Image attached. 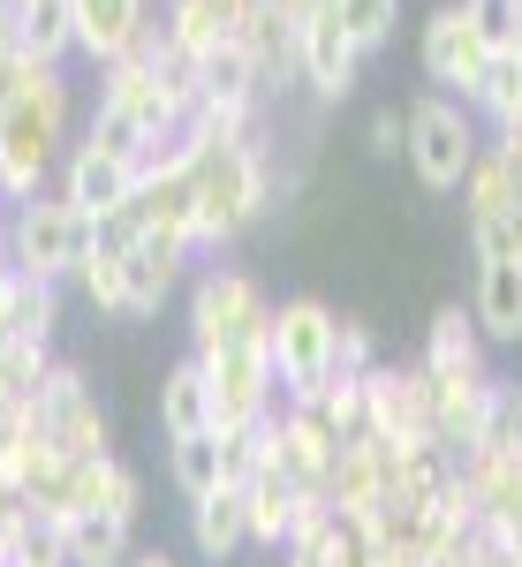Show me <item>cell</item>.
<instances>
[{
	"label": "cell",
	"instance_id": "d4e9b609",
	"mask_svg": "<svg viewBox=\"0 0 522 567\" xmlns=\"http://www.w3.org/2000/svg\"><path fill=\"white\" fill-rule=\"evenodd\" d=\"M417 363H424L432 379H478V371H492V363H484L478 318H470L462 303H447L432 326H424V355H417Z\"/></svg>",
	"mask_w": 522,
	"mask_h": 567
},
{
	"label": "cell",
	"instance_id": "c3c4849f",
	"mask_svg": "<svg viewBox=\"0 0 522 567\" xmlns=\"http://www.w3.org/2000/svg\"><path fill=\"white\" fill-rule=\"evenodd\" d=\"M492 152H500V159H508V167L522 175V122H508V130L492 136Z\"/></svg>",
	"mask_w": 522,
	"mask_h": 567
},
{
	"label": "cell",
	"instance_id": "f907efd6",
	"mask_svg": "<svg viewBox=\"0 0 522 567\" xmlns=\"http://www.w3.org/2000/svg\"><path fill=\"white\" fill-rule=\"evenodd\" d=\"M130 567H182V560H174V553H160V545H152V553H136Z\"/></svg>",
	"mask_w": 522,
	"mask_h": 567
},
{
	"label": "cell",
	"instance_id": "4316f807",
	"mask_svg": "<svg viewBox=\"0 0 522 567\" xmlns=\"http://www.w3.org/2000/svg\"><path fill=\"white\" fill-rule=\"evenodd\" d=\"M16 31H23L31 69H61V61L76 53V16H69V0H16Z\"/></svg>",
	"mask_w": 522,
	"mask_h": 567
},
{
	"label": "cell",
	"instance_id": "ac0fdd59",
	"mask_svg": "<svg viewBox=\"0 0 522 567\" xmlns=\"http://www.w3.org/2000/svg\"><path fill=\"white\" fill-rule=\"evenodd\" d=\"M250 8H258V0H160V23H167V39L182 45V53L205 61V53L243 39Z\"/></svg>",
	"mask_w": 522,
	"mask_h": 567
},
{
	"label": "cell",
	"instance_id": "836d02e7",
	"mask_svg": "<svg viewBox=\"0 0 522 567\" xmlns=\"http://www.w3.org/2000/svg\"><path fill=\"white\" fill-rule=\"evenodd\" d=\"M76 144H91V152H106V159H130V167H144L152 152H160V136L144 130V122H130V114H114V106H91V122Z\"/></svg>",
	"mask_w": 522,
	"mask_h": 567
},
{
	"label": "cell",
	"instance_id": "8992f818",
	"mask_svg": "<svg viewBox=\"0 0 522 567\" xmlns=\"http://www.w3.org/2000/svg\"><path fill=\"white\" fill-rule=\"evenodd\" d=\"M334 341H341V310L318 296H288L273 303V371H280V401H310L334 379Z\"/></svg>",
	"mask_w": 522,
	"mask_h": 567
},
{
	"label": "cell",
	"instance_id": "2e32d148",
	"mask_svg": "<svg viewBox=\"0 0 522 567\" xmlns=\"http://www.w3.org/2000/svg\"><path fill=\"white\" fill-rule=\"evenodd\" d=\"M235 45H243V53L258 61L265 91H273V84H304V23H296V16H288L280 0H258Z\"/></svg>",
	"mask_w": 522,
	"mask_h": 567
},
{
	"label": "cell",
	"instance_id": "44dd1931",
	"mask_svg": "<svg viewBox=\"0 0 522 567\" xmlns=\"http://www.w3.org/2000/svg\"><path fill=\"white\" fill-rule=\"evenodd\" d=\"M190 545H197V560H213V567H227L250 545V499H243V484H219L205 499H190Z\"/></svg>",
	"mask_w": 522,
	"mask_h": 567
},
{
	"label": "cell",
	"instance_id": "7dc6e473",
	"mask_svg": "<svg viewBox=\"0 0 522 567\" xmlns=\"http://www.w3.org/2000/svg\"><path fill=\"white\" fill-rule=\"evenodd\" d=\"M23 523H31V499H23V484L0 470V537H8V529H23Z\"/></svg>",
	"mask_w": 522,
	"mask_h": 567
},
{
	"label": "cell",
	"instance_id": "6da1fadb",
	"mask_svg": "<svg viewBox=\"0 0 522 567\" xmlns=\"http://www.w3.org/2000/svg\"><path fill=\"white\" fill-rule=\"evenodd\" d=\"M76 91L61 69H23V84L0 99V205H31L69 159Z\"/></svg>",
	"mask_w": 522,
	"mask_h": 567
},
{
	"label": "cell",
	"instance_id": "9a60e30c",
	"mask_svg": "<svg viewBox=\"0 0 522 567\" xmlns=\"http://www.w3.org/2000/svg\"><path fill=\"white\" fill-rule=\"evenodd\" d=\"M122 258V280H130V326L136 318H160V303L174 296V280H182V265L197 258L182 235H136L130 250H114Z\"/></svg>",
	"mask_w": 522,
	"mask_h": 567
},
{
	"label": "cell",
	"instance_id": "e0dca14e",
	"mask_svg": "<svg viewBox=\"0 0 522 567\" xmlns=\"http://www.w3.org/2000/svg\"><path fill=\"white\" fill-rule=\"evenodd\" d=\"M243 499H250V545L258 553H280L310 507H326V492H304V484H288L280 470H258V477L243 484Z\"/></svg>",
	"mask_w": 522,
	"mask_h": 567
},
{
	"label": "cell",
	"instance_id": "8fae6325",
	"mask_svg": "<svg viewBox=\"0 0 522 567\" xmlns=\"http://www.w3.org/2000/svg\"><path fill=\"white\" fill-rule=\"evenodd\" d=\"M136 182H144V167L106 159V152H91V144H69V159H61L53 189H61V197H69L91 227H99V219H114L122 205H136Z\"/></svg>",
	"mask_w": 522,
	"mask_h": 567
},
{
	"label": "cell",
	"instance_id": "4fadbf2b",
	"mask_svg": "<svg viewBox=\"0 0 522 567\" xmlns=\"http://www.w3.org/2000/svg\"><path fill=\"white\" fill-rule=\"evenodd\" d=\"M99 106H114V114L144 122V130L160 136V144H167V136H182V122H174L167 91H160V69H152V53H144V45L99 69Z\"/></svg>",
	"mask_w": 522,
	"mask_h": 567
},
{
	"label": "cell",
	"instance_id": "52a82bcc",
	"mask_svg": "<svg viewBox=\"0 0 522 567\" xmlns=\"http://www.w3.org/2000/svg\"><path fill=\"white\" fill-rule=\"evenodd\" d=\"M31 432L45 446H61L69 462H91V454H114V424H106V401L76 363H53L45 386L31 393Z\"/></svg>",
	"mask_w": 522,
	"mask_h": 567
},
{
	"label": "cell",
	"instance_id": "8d00e7d4",
	"mask_svg": "<svg viewBox=\"0 0 522 567\" xmlns=\"http://www.w3.org/2000/svg\"><path fill=\"white\" fill-rule=\"evenodd\" d=\"M296 409H310V416H318V424L348 446V439L364 432V379H341V371H334V379L310 393V401H296Z\"/></svg>",
	"mask_w": 522,
	"mask_h": 567
},
{
	"label": "cell",
	"instance_id": "ffe728a7",
	"mask_svg": "<svg viewBox=\"0 0 522 567\" xmlns=\"http://www.w3.org/2000/svg\"><path fill=\"white\" fill-rule=\"evenodd\" d=\"M356 76H364V53L348 45V31L334 23V16H318V23H304V84L318 106H341L348 91H356Z\"/></svg>",
	"mask_w": 522,
	"mask_h": 567
},
{
	"label": "cell",
	"instance_id": "30bf717a",
	"mask_svg": "<svg viewBox=\"0 0 522 567\" xmlns=\"http://www.w3.org/2000/svg\"><path fill=\"white\" fill-rule=\"evenodd\" d=\"M417 61H424V84H439L447 99H470L484 76V61H492V45L478 39V23H470V8L462 0H447L424 16V39H417Z\"/></svg>",
	"mask_w": 522,
	"mask_h": 567
},
{
	"label": "cell",
	"instance_id": "ab89813d",
	"mask_svg": "<svg viewBox=\"0 0 522 567\" xmlns=\"http://www.w3.org/2000/svg\"><path fill=\"white\" fill-rule=\"evenodd\" d=\"M76 288H84V303L99 310V318L130 326V280H122V258H114V250H91L84 272H76Z\"/></svg>",
	"mask_w": 522,
	"mask_h": 567
},
{
	"label": "cell",
	"instance_id": "681fc988",
	"mask_svg": "<svg viewBox=\"0 0 522 567\" xmlns=\"http://www.w3.org/2000/svg\"><path fill=\"white\" fill-rule=\"evenodd\" d=\"M280 8H288L296 23H318V16H334V0H280Z\"/></svg>",
	"mask_w": 522,
	"mask_h": 567
},
{
	"label": "cell",
	"instance_id": "f6af8a7d",
	"mask_svg": "<svg viewBox=\"0 0 522 567\" xmlns=\"http://www.w3.org/2000/svg\"><path fill=\"white\" fill-rule=\"evenodd\" d=\"M439 567H508V537H492V529H470V537H462V545H454V553H447Z\"/></svg>",
	"mask_w": 522,
	"mask_h": 567
},
{
	"label": "cell",
	"instance_id": "484cf974",
	"mask_svg": "<svg viewBox=\"0 0 522 567\" xmlns=\"http://www.w3.org/2000/svg\"><path fill=\"white\" fill-rule=\"evenodd\" d=\"M160 432H167V439L213 432V379H205V363H197V355L167 363V379H160Z\"/></svg>",
	"mask_w": 522,
	"mask_h": 567
},
{
	"label": "cell",
	"instance_id": "f546056e",
	"mask_svg": "<svg viewBox=\"0 0 522 567\" xmlns=\"http://www.w3.org/2000/svg\"><path fill=\"white\" fill-rule=\"evenodd\" d=\"M492 213H522V175L484 144L470 182H462V227H470V219H492Z\"/></svg>",
	"mask_w": 522,
	"mask_h": 567
},
{
	"label": "cell",
	"instance_id": "d6a6232c",
	"mask_svg": "<svg viewBox=\"0 0 522 567\" xmlns=\"http://www.w3.org/2000/svg\"><path fill=\"white\" fill-rule=\"evenodd\" d=\"M167 470H174V492H182V499H205V492H219V484H227V470H219V432L167 439Z\"/></svg>",
	"mask_w": 522,
	"mask_h": 567
},
{
	"label": "cell",
	"instance_id": "74e56055",
	"mask_svg": "<svg viewBox=\"0 0 522 567\" xmlns=\"http://www.w3.org/2000/svg\"><path fill=\"white\" fill-rule=\"evenodd\" d=\"M280 567H334L341 560V523H334V507H310L304 523H296V537L273 553Z\"/></svg>",
	"mask_w": 522,
	"mask_h": 567
},
{
	"label": "cell",
	"instance_id": "ba28073f",
	"mask_svg": "<svg viewBox=\"0 0 522 567\" xmlns=\"http://www.w3.org/2000/svg\"><path fill=\"white\" fill-rule=\"evenodd\" d=\"M213 379V432H250L280 409V371H273V341H235V349L197 355Z\"/></svg>",
	"mask_w": 522,
	"mask_h": 567
},
{
	"label": "cell",
	"instance_id": "e575fe53",
	"mask_svg": "<svg viewBox=\"0 0 522 567\" xmlns=\"http://www.w3.org/2000/svg\"><path fill=\"white\" fill-rule=\"evenodd\" d=\"M53 326H61V280L16 272V310H8V333H23V341H53Z\"/></svg>",
	"mask_w": 522,
	"mask_h": 567
},
{
	"label": "cell",
	"instance_id": "1f68e13d",
	"mask_svg": "<svg viewBox=\"0 0 522 567\" xmlns=\"http://www.w3.org/2000/svg\"><path fill=\"white\" fill-rule=\"evenodd\" d=\"M45 371H53V341H23V333L0 341V401H8V409H31V393L45 386Z\"/></svg>",
	"mask_w": 522,
	"mask_h": 567
},
{
	"label": "cell",
	"instance_id": "f5cc1de1",
	"mask_svg": "<svg viewBox=\"0 0 522 567\" xmlns=\"http://www.w3.org/2000/svg\"><path fill=\"white\" fill-rule=\"evenodd\" d=\"M0 8H8V0H0Z\"/></svg>",
	"mask_w": 522,
	"mask_h": 567
},
{
	"label": "cell",
	"instance_id": "5b68a950",
	"mask_svg": "<svg viewBox=\"0 0 522 567\" xmlns=\"http://www.w3.org/2000/svg\"><path fill=\"white\" fill-rule=\"evenodd\" d=\"M235 341H273V296L243 265H205L190 288V355L235 349Z\"/></svg>",
	"mask_w": 522,
	"mask_h": 567
},
{
	"label": "cell",
	"instance_id": "7402d4cb",
	"mask_svg": "<svg viewBox=\"0 0 522 567\" xmlns=\"http://www.w3.org/2000/svg\"><path fill=\"white\" fill-rule=\"evenodd\" d=\"M69 499H76V515H122V523L144 515V484H136V470L122 462V454H91V462H76ZM76 515H69V523H76Z\"/></svg>",
	"mask_w": 522,
	"mask_h": 567
},
{
	"label": "cell",
	"instance_id": "d590c367",
	"mask_svg": "<svg viewBox=\"0 0 522 567\" xmlns=\"http://www.w3.org/2000/svg\"><path fill=\"white\" fill-rule=\"evenodd\" d=\"M334 23H341L348 45L371 61V53L393 45V31H401V0H334Z\"/></svg>",
	"mask_w": 522,
	"mask_h": 567
},
{
	"label": "cell",
	"instance_id": "4dcf8cb0",
	"mask_svg": "<svg viewBox=\"0 0 522 567\" xmlns=\"http://www.w3.org/2000/svg\"><path fill=\"white\" fill-rule=\"evenodd\" d=\"M197 69H205V99H219V106H265V76L243 45H219Z\"/></svg>",
	"mask_w": 522,
	"mask_h": 567
},
{
	"label": "cell",
	"instance_id": "ee69618b",
	"mask_svg": "<svg viewBox=\"0 0 522 567\" xmlns=\"http://www.w3.org/2000/svg\"><path fill=\"white\" fill-rule=\"evenodd\" d=\"M364 144H371L379 159H409V114H401V106H379L371 130H364Z\"/></svg>",
	"mask_w": 522,
	"mask_h": 567
},
{
	"label": "cell",
	"instance_id": "f35d334b",
	"mask_svg": "<svg viewBox=\"0 0 522 567\" xmlns=\"http://www.w3.org/2000/svg\"><path fill=\"white\" fill-rule=\"evenodd\" d=\"M470 454H522V386L515 379H492V401H484V432Z\"/></svg>",
	"mask_w": 522,
	"mask_h": 567
},
{
	"label": "cell",
	"instance_id": "f1b7e54d",
	"mask_svg": "<svg viewBox=\"0 0 522 567\" xmlns=\"http://www.w3.org/2000/svg\"><path fill=\"white\" fill-rule=\"evenodd\" d=\"M462 106H470L492 136L508 130V122H522V45H508V53H492V61H484L478 91H470Z\"/></svg>",
	"mask_w": 522,
	"mask_h": 567
},
{
	"label": "cell",
	"instance_id": "9c48e42d",
	"mask_svg": "<svg viewBox=\"0 0 522 567\" xmlns=\"http://www.w3.org/2000/svg\"><path fill=\"white\" fill-rule=\"evenodd\" d=\"M364 432L387 446H424L432 439V371L424 363H379L364 379Z\"/></svg>",
	"mask_w": 522,
	"mask_h": 567
},
{
	"label": "cell",
	"instance_id": "603a6c76",
	"mask_svg": "<svg viewBox=\"0 0 522 567\" xmlns=\"http://www.w3.org/2000/svg\"><path fill=\"white\" fill-rule=\"evenodd\" d=\"M492 379H500V371H478V379H432V439L447 446V454H470V446H478Z\"/></svg>",
	"mask_w": 522,
	"mask_h": 567
},
{
	"label": "cell",
	"instance_id": "277c9868",
	"mask_svg": "<svg viewBox=\"0 0 522 567\" xmlns=\"http://www.w3.org/2000/svg\"><path fill=\"white\" fill-rule=\"evenodd\" d=\"M8 250H16V272H39V280H76L84 258L99 250V227H91L61 189H45L31 205H8Z\"/></svg>",
	"mask_w": 522,
	"mask_h": 567
},
{
	"label": "cell",
	"instance_id": "b9f144b4",
	"mask_svg": "<svg viewBox=\"0 0 522 567\" xmlns=\"http://www.w3.org/2000/svg\"><path fill=\"white\" fill-rule=\"evenodd\" d=\"M462 8H470V23H478V39L492 53L522 45V0H462Z\"/></svg>",
	"mask_w": 522,
	"mask_h": 567
},
{
	"label": "cell",
	"instance_id": "60d3db41",
	"mask_svg": "<svg viewBox=\"0 0 522 567\" xmlns=\"http://www.w3.org/2000/svg\"><path fill=\"white\" fill-rule=\"evenodd\" d=\"M0 567H69V537H61V523H31L8 529L0 537Z\"/></svg>",
	"mask_w": 522,
	"mask_h": 567
},
{
	"label": "cell",
	"instance_id": "d6986e66",
	"mask_svg": "<svg viewBox=\"0 0 522 567\" xmlns=\"http://www.w3.org/2000/svg\"><path fill=\"white\" fill-rule=\"evenodd\" d=\"M462 477L478 492V529L522 537V454H462Z\"/></svg>",
	"mask_w": 522,
	"mask_h": 567
},
{
	"label": "cell",
	"instance_id": "83f0119b",
	"mask_svg": "<svg viewBox=\"0 0 522 567\" xmlns=\"http://www.w3.org/2000/svg\"><path fill=\"white\" fill-rule=\"evenodd\" d=\"M69 537V567H130L136 560V523L122 515H76V523H61Z\"/></svg>",
	"mask_w": 522,
	"mask_h": 567
},
{
	"label": "cell",
	"instance_id": "bcb514c9",
	"mask_svg": "<svg viewBox=\"0 0 522 567\" xmlns=\"http://www.w3.org/2000/svg\"><path fill=\"white\" fill-rule=\"evenodd\" d=\"M334 523H341V560H334V567H387L379 537H371L364 523H348V515H334Z\"/></svg>",
	"mask_w": 522,
	"mask_h": 567
},
{
	"label": "cell",
	"instance_id": "816d5d0a",
	"mask_svg": "<svg viewBox=\"0 0 522 567\" xmlns=\"http://www.w3.org/2000/svg\"><path fill=\"white\" fill-rule=\"evenodd\" d=\"M0 272H16V250H8V213H0Z\"/></svg>",
	"mask_w": 522,
	"mask_h": 567
},
{
	"label": "cell",
	"instance_id": "5bb4252c",
	"mask_svg": "<svg viewBox=\"0 0 522 567\" xmlns=\"http://www.w3.org/2000/svg\"><path fill=\"white\" fill-rule=\"evenodd\" d=\"M69 16H76V53H84L91 69H106V61L136 53V39L160 23L152 0H69Z\"/></svg>",
	"mask_w": 522,
	"mask_h": 567
},
{
	"label": "cell",
	"instance_id": "7bdbcfd3",
	"mask_svg": "<svg viewBox=\"0 0 522 567\" xmlns=\"http://www.w3.org/2000/svg\"><path fill=\"white\" fill-rule=\"evenodd\" d=\"M334 371H341V379H371V371H379V341H371V326H364V318H341Z\"/></svg>",
	"mask_w": 522,
	"mask_h": 567
},
{
	"label": "cell",
	"instance_id": "cb8c5ba5",
	"mask_svg": "<svg viewBox=\"0 0 522 567\" xmlns=\"http://www.w3.org/2000/svg\"><path fill=\"white\" fill-rule=\"evenodd\" d=\"M470 318H478L484 349H522V265H478Z\"/></svg>",
	"mask_w": 522,
	"mask_h": 567
},
{
	"label": "cell",
	"instance_id": "7a4b0ae2",
	"mask_svg": "<svg viewBox=\"0 0 522 567\" xmlns=\"http://www.w3.org/2000/svg\"><path fill=\"white\" fill-rule=\"evenodd\" d=\"M190 144V136H182ZM190 182H197V250H227L243 243L273 197H288V175H273V144L243 136V144H190Z\"/></svg>",
	"mask_w": 522,
	"mask_h": 567
},
{
	"label": "cell",
	"instance_id": "3957f363",
	"mask_svg": "<svg viewBox=\"0 0 522 567\" xmlns=\"http://www.w3.org/2000/svg\"><path fill=\"white\" fill-rule=\"evenodd\" d=\"M484 144H492V136H484V122L462 99L424 91V99L409 106V175L424 182L432 197H462V182H470Z\"/></svg>",
	"mask_w": 522,
	"mask_h": 567
},
{
	"label": "cell",
	"instance_id": "7c38bea8",
	"mask_svg": "<svg viewBox=\"0 0 522 567\" xmlns=\"http://www.w3.org/2000/svg\"><path fill=\"white\" fill-rule=\"evenodd\" d=\"M393 499V446L371 432H356L334 454V470H326V507L334 515H371V507H387Z\"/></svg>",
	"mask_w": 522,
	"mask_h": 567
}]
</instances>
